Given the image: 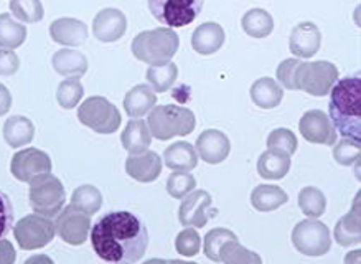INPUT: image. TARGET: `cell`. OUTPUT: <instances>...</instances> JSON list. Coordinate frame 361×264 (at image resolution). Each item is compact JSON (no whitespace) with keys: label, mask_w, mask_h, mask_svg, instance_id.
Instances as JSON below:
<instances>
[{"label":"cell","mask_w":361,"mask_h":264,"mask_svg":"<svg viewBox=\"0 0 361 264\" xmlns=\"http://www.w3.org/2000/svg\"><path fill=\"white\" fill-rule=\"evenodd\" d=\"M299 208L309 218H320L326 210V198L317 187H305L299 193Z\"/></svg>","instance_id":"cell-36"},{"label":"cell","mask_w":361,"mask_h":264,"mask_svg":"<svg viewBox=\"0 0 361 264\" xmlns=\"http://www.w3.org/2000/svg\"><path fill=\"white\" fill-rule=\"evenodd\" d=\"M360 198L358 192L355 197V202L351 205V210L345 217L338 220L335 227V241L340 246H353L361 241V217H360Z\"/></svg>","instance_id":"cell-19"},{"label":"cell","mask_w":361,"mask_h":264,"mask_svg":"<svg viewBox=\"0 0 361 264\" xmlns=\"http://www.w3.org/2000/svg\"><path fill=\"white\" fill-rule=\"evenodd\" d=\"M17 259L13 244L8 239L0 238V264H13Z\"/></svg>","instance_id":"cell-46"},{"label":"cell","mask_w":361,"mask_h":264,"mask_svg":"<svg viewBox=\"0 0 361 264\" xmlns=\"http://www.w3.org/2000/svg\"><path fill=\"white\" fill-rule=\"evenodd\" d=\"M299 131L302 138L312 144L334 145L336 143V129L324 111L305 112L299 122Z\"/></svg>","instance_id":"cell-13"},{"label":"cell","mask_w":361,"mask_h":264,"mask_svg":"<svg viewBox=\"0 0 361 264\" xmlns=\"http://www.w3.org/2000/svg\"><path fill=\"white\" fill-rule=\"evenodd\" d=\"M243 30L252 38H266L274 30V18L264 8H252L241 20Z\"/></svg>","instance_id":"cell-30"},{"label":"cell","mask_w":361,"mask_h":264,"mask_svg":"<svg viewBox=\"0 0 361 264\" xmlns=\"http://www.w3.org/2000/svg\"><path fill=\"white\" fill-rule=\"evenodd\" d=\"M224 30L219 23L204 22L195 28L192 35V47L200 55H213L224 45Z\"/></svg>","instance_id":"cell-21"},{"label":"cell","mask_w":361,"mask_h":264,"mask_svg":"<svg viewBox=\"0 0 361 264\" xmlns=\"http://www.w3.org/2000/svg\"><path fill=\"white\" fill-rule=\"evenodd\" d=\"M35 261H51L50 258H45V256H37V258H30V259H27V264H30V263H35Z\"/></svg>","instance_id":"cell-48"},{"label":"cell","mask_w":361,"mask_h":264,"mask_svg":"<svg viewBox=\"0 0 361 264\" xmlns=\"http://www.w3.org/2000/svg\"><path fill=\"white\" fill-rule=\"evenodd\" d=\"M322 35L319 27L312 22H302L290 32L289 48L299 58H312L320 50Z\"/></svg>","instance_id":"cell-18"},{"label":"cell","mask_w":361,"mask_h":264,"mask_svg":"<svg viewBox=\"0 0 361 264\" xmlns=\"http://www.w3.org/2000/svg\"><path fill=\"white\" fill-rule=\"evenodd\" d=\"M330 121L336 132L343 138H350L361 143V78L360 75L346 76L338 80L330 90Z\"/></svg>","instance_id":"cell-2"},{"label":"cell","mask_w":361,"mask_h":264,"mask_svg":"<svg viewBox=\"0 0 361 264\" xmlns=\"http://www.w3.org/2000/svg\"><path fill=\"white\" fill-rule=\"evenodd\" d=\"M338 68L330 61H305L295 70V91H305L312 96H326L336 81Z\"/></svg>","instance_id":"cell-6"},{"label":"cell","mask_w":361,"mask_h":264,"mask_svg":"<svg viewBox=\"0 0 361 264\" xmlns=\"http://www.w3.org/2000/svg\"><path fill=\"white\" fill-rule=\"evenodd\" d=\"M177 76L178 68L172 61L160 66H149L147 70V81L155 92H167L175 85Z\"/></svg>","instance_id":"cell-34"},{"label":"cell","mask_w":361,"mask_h":264,"mask_svg":"<svg viewBox=\"0 0 361 264\" xmlns=\"http://www.w3.org/2000/svg\"><path fill=\"white\" fill-rule=\"evenodd\" d=\"M234 236H236V234L229 232L226 228H214L212 232H208L207 236H204V254H207V258L212 259L214 263H219V258H218L219 246H221L228 238H234Z\"/></svg>","instance_id":"cell-42"},{"label":"cell","mask_w":361,"mask_h":264,"mask_svg":"<svg viewBox=\"0 0 361 264\" xmlns=\"http://www.w3.org/2000/svg\"><path fill=\"white\" fill-rule=\"evenodd\" d=\"M27 40V27L13 20L11 13H0V48L13 50Z\"/></svg>","instance_id":"cell-32"},{"label":"cell","mask_w":361,"mask_h":264,"mask_svg":"<svg viewBox=\"0 0 361 264\" xmlns=\"http://www.w3.org/2000/svg\"><path fill=\"white\" fill-rule=\"evenodd\" d=\"M85 95V88L80 76H68L56 88V101L63 109H73L80 104Z\"/></svg>","instance_id":"cell-35"},{"label":"cell","mask_w":361,"mask_h":264,"mask_svg":"<svg viewBox=\"0 0 361 264\" xmlns=\"http://www.w3.org/2000/svg\"><path fill=\"white\" fill-rule=\"evenodd\" d=\"M128 30V18L117 8H104L92 20V33L96 40L112 43L121 40Z\"/></svg>","instance_id":"cell-16"},{"label":"cell","mask_w":361,"mask_h":264,"mask_svg":"<svg viewBox=\"0 0 361 264\" xmlns=\"http://www.w3.org/2000/svg\"><path fill=\"white\" fill-rule=\"evenodd\" d=\"M11 11L18 20L25 23H37L45 16L40 0H11Z\"/></svg>","instance_id":"cell-37"},{"label":"cell","mask_w":361,"mask_h":264,"mask_svg":"<svg viewBox=\"0 0 361 264\" xmlns=\"http://www.w3.org/2000/svg\"><path fill=\"white\" fill-rule=\"evenodd\" d=\"M197 187V180L190 172L173 170L167 180V192L173 198H183Z\"/></svg>","instance_id":"cell-38"},{"label":"cell","mask_w":361,"mask_h":264,"mask_svg":"<svg viewBox=\"0 0 361 264\" xmlns=\"http://www.w3.org/2000/svg\"><path fill=\"white\" fill-rule=\"evenodd\" d=\"M13 227V207L7 193L0 190V238H6Z\"/></svg>","instance_id":"cell-44"},{"label":"cell","mask_w":361,"mask_h":264,"mask_svg":"<svg viewBox=\"0 0 361 264\" xmlns=\"http://www.w3.org/2000/svg\"><path fill=\"white\" fill-rule=\"evenodd\" d=\"M71 205L86 215H96L102 207V195L94 185H81L73 192Z\"/></svg>","instance_id":"cell-33"},{"label":"cell","mask_w":361,"mask_h":264,"mask_svg":"<svg viewBox=\"0 0 361 264\" xmlns=\"http://www.w3.org/2000/svg\"><path fill=\"white\" fill-rule=\"evenodd\" d=\"M18 68H20V60L17 53L7 48H0V76L16 75Z\"/></svg>","instance_id":"cell-45"},{"label":"cell","mask_w":361,"mask_h":264,"mask_svg":"<svg viewBox=\"0 0 361 264\" xmlns=\"http://www.w3.org/2000/svg\"><path fill=\"white\" fill-rule=\"evenodd\" d=\"M251 100L257 107L261 109H274L281 104L282 97H284V91L279 83L272 78H259L251 86Z\"/></svg>","instance_id":"cell-26"},{"label":"cell","mask_w":361,"mask_h":264,"mask_svg":"<svg viewBox=\"0 0 361 264\" xmlns=\"http://www.w3.org/2000/svg\"><path fill=\"white\" fill-rule=\"evenodd\" d=\"M147 126L152 138L159 140H169L175 136L192 134L195 126H197V121H195L193 112L187 107L164 104L152 107Z\"/></svg>","instance_id":"cell-4"},{"label":"cell","mask_w":361,"mask_h":264,"mask_svg":"<svg viewBox=\"0 0 361 264\" xmlns=\"http://www.w3.org/2000/svg\"><path fill=\"white\" fill-rule=\"evenodd\" d=\"M178 47L180 38L173 28L160 27L139 33L133 40L130 50L139 61L147 63L149 66H160L172 61Z\"/></svg>","instance_id":"cell-3"},{"label":"cell","mask_w":361,"mask_h":264,"mask_svg":"<svg viewBox=\"0 0 361 264\" xmlns=\"http://www.w3.org/2000/svg\"><path fill=\"white\" fill-rule=\"evenodd\" d=\"M157 104V95L150 85H137L124 97V111L130 119H140Z\"/></svg>","instance_id":"cell-22"},{"label":"cell","mask_w":361,"mask_h":264,"mask_svg":"<svg viewBox=\"0 0 361 264\" xmlns=\"http://www.w3.org/2000/svg\"><path fill=\"white\" fill-rule=\"evenodd\" d=\"M287 193L277 185H257L251 192V205L257 212H274L287 203Z\"/></svg>","instance_id":"cell-29"},{"label":"cell","mask_w":361,"mask_h":264,"mask_svg":"<svg viewBox=\"0 0 361 264\" xmlns=\"http://www.w3.org/2000/svg\"><path fill=\"white\" fill-rule=\"evenodd\" d=\"M126 172L140 184H150L162 174V159L157 152L145 150L142 154H130L126 160Z\"/></svg>","instance_id":"cell-17"},{"label":"cell","mask_w":361,"mask_h":264,"mask_svg":"<svg viewBox=\"0 0 361 264\" xmlns=\"http://www.w3.org/2000/svg\"><path fill=\"white\" fill-rule=\"evenodd\" d=\"M121 143H123L124 149L133 155L149 150V145L152 143V134H150L147 122L142 119H130L121 134Z\"/></svg>","instance_id":"cell-23"},{"label":"cell","mask_w":361,"mask_h":264,"mask_svg":"<svg viewBox=\"0 0 361 264\" xmlns=\"http://www.w3.org/2000/svg\"><path fill=\"white\" fill-rule=\"evenodd\" d=\"M11 107H12L11 91H8L7 86H4L2 83H0V116L7 114V112L11 111Z\"/></svg>","instance_id":"cell-47"},{"label":"cell","mask_w":361,"mask_h":264,"mask_svg":"<svg viewBox=\"0 0 361 264\" xmlns=\"http://www.w3.org/2000/svg\"><path fill=\"white\" fill-rule=\"evenodd\" d=\"M53 40L65 47H81L87 40V27L76 18H58L50 25Z\"/></svg>","instance_id":"cell-20"},{"label":"cell","mask_w":361,"mask_h":264,"mask_svg":"<svg viewBox=\"0 0 361 264\" xmlns=\"http://www.w3.org/2000/svg\"><path fill=\"white\" fill-rule=\"evenodd\" d=\"M212 195L204 192V190L190 192L187 197H183V202L178 208V220L182 227L203 228L209 220L208 210L212 207Z\"/></svg>","instance_id":"cell-14"},{"label":"cell","mask_w":361,"mask_h":264,"mask_svg":"<svg viewBox=\"0 0 361 264\" xmlns=\"http://www.w3.org/2000/svg\"><path fill=\"white\" fill-rule=\"evenodd\" d=\"M175 249L185 258H193L202 251V238L198 232L192 227H187L175 238Z\"/></svg>","instance_id":"cell-39"},{"label":"cell","mask_w":361,"mask_h":264,"mask_svg":"<svg viewBox=\"0 0 361 264\" xmlns=\"http://www.w3.org/2000/svg\"><path fill=\"white\" fill-rule=\"evenodd\" d=\"M218 258L219 263H226V264H261L262 259L259 254L250 251V249L241 246L238 241V238H228L221 246H219L218 251Z\"/></svg>","instance_id":"cell-31"},{"label":"cell","mask_w":361,"mask_h":264,"mask_svg":"<svg viewBox=\"0 0 361 264\" xmlns=\"http://www.w3.org/2000/svg\"><path fill=\"white\" fill-rule=\"evenodd\" d=\"M149 11L162 25L182 28L195 22L204 0H147Z\"/></svg>","instance_id":"cell-8"},{"label":"cell","mask_w":361,"mask_h":264,"mask_svg":"<svg viewBox=\"0 0 361 264\" xmlns=\"http://www.w3.org/2000/svg\"><path fill=\"white\" fill-rule=\"evenodd\" d=\"M66 192L61 180L51 172L42 174L30 182L28 190V203L32 210L42 217L53 218L65 207Z\"/></svg>","instance_id":"cell-5"},{"label":"cell","mask_w":361,"mask_h":264,"mask_svg":"<svg viewBox=\"0 0 361 264\" xmlns=\"http://www.w3.org/2000/svg\"><path fill=\"white\" fill-rule=\"evenodd\" d=\"M360 140L343 138L340 143H336L334 148V159L340 165H353L356 160H360L361 148Z\"/></svg>","instance_id":"cell-41"},{"label":"cell","mask_w":361,"mask_h":264,"mask_svg":"<svg viewBox=\"0 0 361 264\" xmlns=\"http://www.w3.org/2000/svg\"><path fill=\"white\" fill-rule=\"evenodd\" d=\"M78 119L97 134H112L121 127V112L102 96H91L78 107Z\"/></svg>","instance_id":"cell-7"},{"label":"cell","mask_w":361,"mask_h":264,"mask_svg":"<svg viewBox=\"0 0 361 264\" xmlns=\"http://www.w3.org/2000/svg\"><path fill=\"white\" fill-rule=\"evenodd\" d=\"M297 138L295 134L290 129H286V127H279V129H274L267 138V148L281 150V152H286L287 155H292L297 150Z\"/></svg>","instance_id":"cell-40"},{"label":"cell","mask_w":361,"mask_h":264,"mask_svg":"<svg viewBox=\"0 0 361 264\" xmlns=\"http://www.w3.org/2000/svg\"><path fill=\"white\" fill-rule=\"evenodd\" d=\"M197 150L203 162L207 164H221L228 159L231 152V143H229L228 136L218 129H207L198 136Z\"/></svg>","instance_id":"cell-15"},{"label":"cell","mask_w":361,"mask_h":264,"mask_svg":"<svg viewBox=\"0 0 361 264\" xmlns=\"http://www.w3.org/2000/svg\"><path fill=\"white\" fill-rule=\"evenodd\" d=\"M292 244L305 256H324L331 248L330 229L317 218L302 220L292 229Z\"/></svg>","instance_id":"cell-9"},{"label":"cell","mask_w":361,"mask_h":264,"mask_svg":"<svg viewBox=\"0 0 361 264\" xmlns=\"http://www.w3.org/2000/svg\"><path fill=\"white\" fill-rule=\"evenodd\" d=\"M51 65L61 76H81L87 71V58L80 52L63 48L53 55Z\"/></svg>","instance_id":"cell-28"},{"label":"cell","mask_w":361,"mask_h":264,"mask_svg":"<svg viewBox=\"0 0 361 264\" xmlns=\"http://www.w3.org/2000/svg\"><path fill=\"white\" fill-rule=\"evenodd\" d=\"M55 232L65 243L71 246H80L90 236L91 217L70 205V207L61 208L56 215Z\"/></svg>","instance_id":"cell-11"},{"label":"cell","mask_w":361,"mask_h":264,"mask_svg":"<svg viewBox=\"0 0 361 264\" xmlns=\"http://www.w3.org/2000/svg\"><path fill=\"white\" fill-rule=\"evenodd\" d=\"M11 172L20 182L30 184L38 175L51 172V159L40 149H23L12 157Z\"/></svg>","instance_id":"cell-12"},{"label":"cell","mask_w":361,"mask_h":264,"mask_svg":"<svg viewBox=\"0 0 361 264\" xmlns=\"http://www.w3.org/2000/svg\"><path fill=\"white\" fill-rule=\"evenodd\" d=\"M91 244L102 261L129 264L140 261L149 246L142 220L130 212H111L91 228Z\"/></svg>","instance_id":"cell-1"},{"label":"cell","mask_w":361,"mask_h":264,"mask_svg":"<svg viewBox=\"0 0 361 264\" xmlns=\"http://www.w3.org/2000/svg\"><path fill=\"white\" fill-rule=\"evenodd\" d=\"M299 65L300 60H297V58H289V60H284L279 66H277V81H279V85L284 86L286 90H295V70Z\"/></svg>","instance_id":"cell-43"},{"label":"cell","mask_w":361,"mask_h":264,"mask_svg":"<svg viewBox=\"0 0 361 264\" xmlns=\"http://www.w3.org/2000/svg\"><path fill=\"white\" fill-rule=\"evenodd\" d=\"M290 155L276 149H267L257 160V172L266 180H281L290 170Z\"/></svg>","instance_id":"cell-24"},{"label":"cell","mask_w":361,"mask_h":264,"mask_svg":"<svg viewBox=\"0 0 361 264\" xmlns=\"http://www.w3.org/2000/svg\"><path fill=\"white\" fill-rule=\"evenodd\" d=\"M13 234H16L18 246L22 249L35 251V249L47 246L55 238L56 232L55 223H51L50 218L33 213L18 220L16 227H13Z\"/></svg>","instance_id":"cell-10"},{"label":"cell","mask_w":361,"mask_h":264,"mask_svg":"<svg viewBox=\"0 0 361 264\" xmlns=\"http://www.w3.org/2000/svg\"><path fill=\"white\" fill-rule=\"evenodd\" d=\"M164 162L170 170L190 172L198 165V154L192 144L180 140L165 149Z\"/></svg>","instance_id":"cell-25"},{"label":"cell","mask_w":361,"mask_h":264,"mask_svg":"<svg viewBox=\"0 0 361 264\" xmlns=\"http://www.w3.org/2000/svg\"><path fill=\"white\" fill-rule=\"evenodd\" d=\"M35 136V126L25 116H12L4 124V139L13 149L28 145Z\"/></svg>","instance_id":"cell-27"}]
</instances>
